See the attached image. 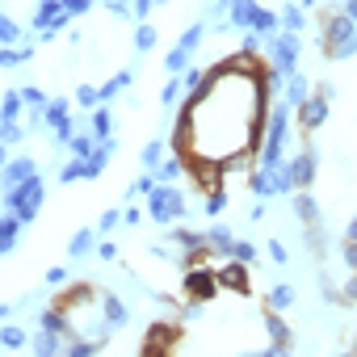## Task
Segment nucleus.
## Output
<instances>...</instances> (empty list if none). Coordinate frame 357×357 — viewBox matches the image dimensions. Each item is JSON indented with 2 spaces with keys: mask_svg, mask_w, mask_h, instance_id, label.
Instances as JSON below:
<instances>
[{
  "mask_svg": "<svg viewBox=\"0 0 357 357\" xmlns=\"http://www.w3.org/2000/svg\"><path fill=\"white\" fill-rule=\"evenodd\" d=\"M319 51L324 59H349L357 55V22L349 13H319Z\"/></svg>",
  "mask_w": 357,
  "mask_h": 357,
  "instance_id": "f257e3e1",
  "label": "nucleus"
},
{
  "mask_svg": "<svg viewBox=\"0 0 357 357\" xmlns=\"http://www.w3.org/2000/svg\"><path fill=\"white\" fill-rule=\"evenodd\" d=\"M5 190H9V194H5V211L22 215V223H34L38 211H43V198H47V190H43L38 176H30V181H17V185H5Z\"/></svg>",
  "mask_w": 357,
  "mask_h": 357,
  "instance_id": "f03ea898",
  "label": "nucleus"
},
{
  "mask_svg": "<svg viewBox=\"0 0 357 357\" xmlns=\"http://www.w3.org/2000/svg\"><path fill=\"white\" fill-rule=\"evenodd\" d=\"M185 211H190L185 194H181V190H172L168 181H164V185H155V190L147 194V215H151L155 223H176Z\"/></svg>",
  "mask_w": 357,
  "mask_h": 357,
  "instance_id": "7ed1b4c3",
  "label": "nucleus"
},
{
  "mask_svg": "<svg viewBox=\"0 0 357 357\" xmlns=\"http://www.w3.org/2000/svg\"><path fill=\"white\" fill-rule=\"evenodd\" d=\"M181 290H185V303H211L215 294H219V273L211 269V265H198V269H185V282H181Z\"/></svg>",
  "mask_w": 357,
  "mask_h": 357,
  "instance_id": "20e7f679",
  "label": "nucleus"
},
{
  "mask_svg": "<svg viewBox=\"0 0 357 357\" xmlns=\"http://www.w3.org/2000/svg\"><path fill=\"white\" fill-rule=\"evenodd\" d=\"M265 43H269V51H273V68H278L282 76H290V72L298 68V34L286 30V34H273V38H265Z\"/></svg>",
  "mask_w": 357,
  "mask_h": 357,
  "instance_id": "39448f33",
  "label": "nucleus"
},
{
  "mask_svg": "<svg viewBox=\"0 0 357 357\" xmlns=\"http://www.w3.org/2000/svg\"><path fill=\"white\" fill-rule=\"evenodd\" d=\"M215 273H219V286H223V290H231V294H252V273H248V265H244V261L227 257Z\"/></svg>",
  "mask_w": 357,
  "mask_h": 357,
  "instance_id": "423d86ee",
  "label": "nucleus"
},
{
  "mask_svg": "<svg viewBox=\"0 0 357 357\" xmlns=\"http://www.w3.org/2000/svg\"><path fill=\"white\" fill-rule=\"evenodd\" d=\"M286 168H290V181H294V190H311L315 172H319V155H315L311 147H303L294 160H286Z\"/></svg>",
  "mask_w": 357,
  "mask_h": 357,
  "instance_id": "0eeeda50",
  "label": "nucleus"
},
{
  "mask_svg": "<svg viewBox=\"0 0 357 357\" xmlns=\"http://www.w3.org/2000/svg\"><path fill=\"white\" fill-rule=\"evenodd\" d=\"M328 105H332V97H324V93L315 89V93L298 105V126H303L307 135H311V130H319V126L328 122Z\"/></svg>",
  "mask_w": 357,
  "mask_h": 357,
  "instance_id": "6e6552de",
  "label": "nucleus"
},
{
  "mask_svg": "<svg viewBox=\"0 0 357 357\" xmlns=\"http://www.w3.org/2000/svg\"><path fill=\"white\" fill-rule=\"evenodd\" d=\"M265 332H269V349L273 353H286L290 344H294V332H290V324L282 319V311H273V307H265Z\"/></svg>",
  "mask_w": 357,
  "mask_h": 357,
  "instance_id": "1a4fd4ad",
  "label": "nucleus"
},
{
  "mask_svg": "<svg viewBox=\"0 0 357 357\" xmlns=\"http://www.w3.org/2000/svg\"><path fill=\"white\" fill-rule=\"evenodd\" d=\"M97 303H101V315H105V324H109V328H126L130 307H126L114 290H97Z\"/></svg>",
  "mask_w": 357,
  "mask_h": 357,
  "instance_id": "9d476101",
  "label": "nucleus"
},
{
  "mask_svg": "<svg viewBox=\"0 0 357 357\" xmlns=\"http://www.w3.org/2000/svg\"><path fill=\"white\" fill-rule=\"evenodd\" d=\"M176 344V324H151L147 328V340H143V353H168Z\"/></svg>",
  "mask_w": 357,
  "mask_h": 357,
  "instance_id": "9b49d317",
  "label": "nucleus"
},
{
  "mask_svg": "<svg viewBox=\"0 0 357 357\" xmlns=\"http://www.w3.org/2000/svg\"><path fill=\"white\" fill-rule=\"evenodd\" d=\"M109 155H114V139H105V143L93 147V155L84 160V181H97V176L105 172V164H109Z\"/></svg>",
  "mask_w": 357,
  "mask_h": 357,
  "instance_id": "f8f14e48",
  "label": "nucleus"
},
{
  "mask_svg": "<svg viewBox=\"0 0 357 357\" xmlns=\"http://www.w3.org/2000/svg\"><path fill=\"white\" fill-rule=\"evenodd\" d=\"M30 176H38V164L30 155H17L5 164V185H17V181H30Z\"/></svg>",
  "mask_w": 357,
  "mask_h": 357,
  "instance_id": "ddd939ff",
  "label": "nucleus"
},
{
  "mask_svg": "<svg viewBox=\"0 0 357 357\" xmlns=\"http://www.w3.org/2000/svg\"><path fill=\"white\" fill-rule=\"evenodd\" d=\"M30 349H34V353H43V357H55V353H63V349H68V340H63L59 332L38 328V336H30Z\"/></svg>",
  "mask_w": 357,
  "mask_h": 357,
  "instance_id": "4468645a",
  "label": "nucleus"
},
{
  "mask_svg": "<svg viewBox=\"0 0 357 357\" xmlns=\"http://www.w3.org/2000/svg\"><path fill=\"white\" fill-rule=\"evenodd\" d=\"M206 248H211V257H231V248H236V236L227 231V227H211L206 231Z\"/></svg>",
  "mask_w": 357,
  "mask_h": 357,
  "instance_id": "2eb2a0df",
  "label": "nucleus"
},
{
  "mask_svg": "<svg viewBox=\"0 0 357 357\" xmlns=\"http://www.w3.org/2000/svg\"><path fill=\"white\" fill-rule=\"evenodd\" d=\"M294 215L303 219V227H315V223H319V202H315L307 190H298V194H294Z\"/></svg>",
  "mask_w": 357,
  "mask_h": 357,
  "instance_id": "dca6fc26",
  "label": "nucleus"
},
{
  "mask_svg": "<svg viewBox=\"0 0 357 357\" xmlns=\"http://www.w3.org/2000/svg\"><path fill=\"white\" fill-rule=\"evenodd\" d=\"M130 84H135V72L126 68V72H114L97 93H101V101H109V97H118V93H122V89H130Z\"/></svg>",
  "mask_w": 357,
  "mask_h": 357,
  "instance_id": "f3484780",
  "label": "nucleus"
},
{
  "mask_svg": "<svg viewBox=\"0 0 357 357\" xmlns=\"http://www.w3.org/2000/svg\"><path fill=\"white\" fill-rule=\"evenodd\" d=\"M59 13H63V5H59V0H38V13H34V22H30V26L43 34V30H47V26L59 17Z\"/></svg>",
  "mask_w": 357,
  "mask_h": 357,
  "instance_id": "a211bd4d",
  "label": "nucleus"
},
{
  "mask_svg": "<svg viewBox=\"0 0 357 357\" xmlns=\"http://www.w3.org/2000/svg\"><path fill=\"white\" fill-rule=\"evenodd\" d=\"M109 130H114V114H109V109H105V101H101V105L93 109V139H97V143H105V139H109Z\"/></svg>",
  "mask_w": 357,
  "mask_h": 357,
  "instance_id": "6ab92c4d",
  "label": "nucleus"
},
{
  "mask_svg": "<svg viewBox=\"0 0 357 357\" xmlns=\"http://www.w3.org/2000/svg\"><path fill=\"white\" fill-rule=\"evenodd\" d=\"M252 13H257V0H236L227 9V26H252Z\"/></svg>",
  "mask_w": 357,
  "mask_h": 357,
  "instance_id": "aec40b11",
  "label": "nucleus"
},
{
  "mask_svg": "<svg viewBox=\"0 0 357 357\" xmlns=\"http://www.w3.org/2000/svg\"><path fill=\"white\" fill-rule=\"evenodd\" d=\"M26 59H34V47H0V68H22Z\"/></svg>",
  "mask_w": 357,
  "mask_h": 357,
  "instance_id": "412c9836",
  "label": "nucleus"
},
{
  "mask_svg": "<svg viewBox=\"0 0 357 357\" xmlns=\"http://www.w3.org/2000/svg\"><path fill=\"white\" fill-rule=\"evenodd\" d=\"M265 307H273V311H290V307H294V286H273V290L265 294Z\"/></svg>",
  "mask_w": 357,
  "mask_h": 357,
  "instance_id": "4be33fe9",
  "label": "nucleus"
},
{
  "mask_svg": "<svg viewBox=\"0 0 357 357\" xmlns=\"http://www.w3.org/2000/svg\"><path fill=\"white\" fill-rule=\"evenodd\" d=\"M0 344H5V349H26L30 336H26L22 324H5V328H0Z\"/></svg>",
  "mask_w": 357,
  "mask_h": 357,
  "instance_id": "5701e85b",
  "label": "nucleus"
},
{
  "mask_svg": "<svg viewBox=\"0 0 357 357\" xmlns=\"http://www.w3.org/2000/svg\"><path fill=\"white\" fill-rule=\"evenodd\" d=\"M252 30H257L261 38H273V30H278V13H269V9L257 5V13H252Z\"/></svg>",
  "mask_w": 357,
  "mask_h": 357,
  "instance_id": "b1692460",
  "label": "nucleus"
},
{
  "mask_svg": "<svg viewBox=\"0 0 357 357\" xmlns=\"http://www.w3.org/2000/svg\"><path fill=\"white\" fill-rule=\"evenodd\" d=\"M286 80H290V89H286V97H290V105H303V101L311 97V93H307V76H303V72L294 68V72H290Z\"/></svg>",
  "mask_w": 357,
  "mask_h": 357,
  "instance_id": "393cba45",
  "label": "nucleus"
},
{
  "mask_svg": "<svg viewBox=\"0 0 357 357\" xmlns=\"http://www.w3.org/2000/svg\"><path fill=\"white\" fill-rule=\"evenodd\" d=\"M172 244H176V248H206V231L176 227V231H172Z\"/></svg>",
  "mask_w": 357,
  "mask_h": 357,
  "instance_id": "a878e982",
  "label": "nucleus"
},
{
  "mask_svg": "<svg viewBox=\"0 0 357 357\" xmlns=\"http://www.w3.org/2000/svg\"><path fill=\"white\" fill-rule=\"evenodd\" d=\"M63 118H68V101H63V97H51V101H47V109H43V122L55 130Z\"/></svg>",
  "mask_w": 357,
  "mask_h": 357,
  "instance_id": "bb28decb",
  "label": "nucleus"
},
{
  "mask_svg": "<svg viewBox=\"0 0 357 357\" xmlns=\"http://www.w3.org/2000/svg\"><path fill=\"white\" fill-rule=\"evenodd\" d=\"M59 181L72 185V181H84V155H72L63 168H59Z\"/></svg>",
  "mask_w": 357,
  "mask_h": 357,
  "instance_id": "cd10ccee",
  "label": "nucleus"
},
{
  "mask_svg": "<svg viewBox=\"0 0 357 357\" xmlns=\"http://www.w3.org/2000/svg\"><path fill=\"white\" fill-rule=\"evenodd\" d=\"M89 248H93V227H80L68 244V257H89Z\"/></svg>",
  "mask_w": 357,
  "mask_h": 357,
  "instance_id": "c85d7f7f",
  "label": "nucleus"
},
{
  "mask_svg": "<svg viewBox=\"0 0 357 357\" xmlns=\"http://www.w3.org/2000/svg\"><path fill=\"white\" fill-rule=\"evenodd\" d=\"M17 43H22V26L0 13V47H17Z\"/></svg>",
  "mask_w": 357,
  "mask_h": 357,
  "instance_id": "c756f323",
  "label": "nucleus"
},
{
  "mask_svg": "<svg viewBox=\"0 0 357 357\" xmlns=\"http://www.w3.org/2000/svg\"><path fill=\"white\" fill-rule=\"evenodd\" d=\"M164 68H168L172 76H181V72L190 68V51H181V47H172V51L164 55Z\"/></svg>",
  "mask_w": 357,
  "mask_h": 357,
  "instance_id": "7c9ffc66",
  "label": "nucleus"
},
{
  "mask_svg": "<svg viewBox=\"0 0 357 357\" xmlns=\"http://www.w3.org/2000/svg\"><path fill=\"white\" fill-rule=\"evenodd\" d=\"M22 101H26L22 89H9L5 101H0V118H17V114H22Z\"/></svg>",
  "mask_w": 357,
  "mask_h": 357,
  "instance_id": "2f4dec72",
  "label": "nucleus"
},
{
  "mask_svg": "<svg viewBox=\"0 0 357 357\" xmlns=\"http://www.w3.org/2000/svg\"><path fill=\"white\" fill-rule=\"evenodd\" d=\"M181 172H185V164L176 160V155H172V160H160V168H155V181H176Z\"/></svg>",
  "mask_w": 357,
  "mask_h": 357,
  "instance_id": "473e14b6",
  "label": "nucleus"
},
{
  "mask_svg": "<svg viewBox=\"0 0 357 357\" xmlns=\"http://www.w3.org/2000/svg\"><path fill=\"white\" fill-rule=\"evenodd\" d=\"M160 160H164V143H160V139H151V143L143 147V168H147V172H155V168H160Z\"/></svg>",
  "mask_w": 357,
  "mask_h": 357,
  "instance_id": "72a5a7b5",
  "label": "nucleus"
},
{
  "mask_svg": "<svg viewBox=\"0 0 357 357\" xmlns=\"http://www.w3.org/2000/svg\"><path fill=\"white\" fill-rule=\"evenodd\" d=\"M278 22H282V26H286V30H294V34H298V30H303V26H307V17H303V9H294V5H286V9H282V17H278Z\"/></svg>",
  "mask_w": 357,
  "mask_h": 357,
  "instance_id": "f704fd0d",
  "label": "nucleus"
},
{
  "mask_svg": "<svg viewBox=\"0 0 357 357\" xmlns=\"http://www.w3.org/2000/svg\"><path fill=\"white\" fill-rule=\"evenodd\" d=\"M227 202H231V198H227V190H223V185H219V190H211V194H206V215H223V211H227Z\"/></svg>",
  "mask_w": 357,
  "mask_h": 357,
  "instance_id": "c9c22d12",
  "label": "nucleus"
},
{
  "mask_svg": "<svg viewBox=\"0 0 357 357\" xmlns=\"http://www.w3.org/2000/svg\"><path fill=\"white\" fill-rule=\"evenodd\" d=\"M181 84H185L190 93H202V89H206V72H198V68H185V72H181Z\"/></svg>",
  "mask_w": 357,
  "mask_h": 357,
  "instance_id": "e433bc0d",
  "label": "nucleus"
},
{
  "mask_svg": "<svg viewBox=\"0 0 357 357\" xmlns=\"http://www.w3.org/2000/svg\"><path fill=\"white\" fill-rule=\"evenodd\" d=\"M68 147H72L76 155H84V160H89V155H93V147H97V139H93V135H72V139H68Z\"/></svg>",
  "mask_w": 357,
  "mask_h": 357,
  "instance_id": "4c0bfd02",
  "label": "nucleus"
},
{
  "mask_svg": "<svg viewBox=\"0 0 357 357\" xmlns=\"http://www.w3.org/2000/svg\"><path fill=\"white\" fill-rule=\"evenodd\" d=\"M181 89H185V84H181V76H176V80H168V84H164V93H160V101L172 109L176 101H181Z\"/></svg>",
  "mask_w": 357,
  "mask_h": 357,
  "instance_id": "58836bf2",
  "label": "nucleus"
},
{
  "mask_svg": "<svg viewBox=\"0 0 357 357\" xmlns=\"http://www.w3.org/2000/svg\"><path fill=\"white\" fill-rule=\"evenodd\" d=\"M155 47V26H139L135 34V51H151Z\"/></svg>",
  "mask_w": 357,
  "mask_h": 357,
  "instance_id": "ea45409f",
  "label": "nucleus"
},
{
  "mask_svg": "<svg viewBox=\"0 0 357 357\" xmlns=\"http://www.w3.org/2000/svg\"><path fill=\"white\" fill-rule=\"evenodd\" d=\"M22 97H26V105H30V109H47V93H43V89L26 84V89H22Z\"/></svg>",
  "mask_w": 357,
  "mask_h": 357,
  "instance_id": "a19ab883",
  "label": "nucleus"
},
{
  "mask_svg": "<svg viewBox=\"0 0 357 357\" xmlns=\"http://www.w3.org/2000/svg\"><path fill=\"white\" fill-rule=\"evenodd\" d=\"M202 34H206V30H202V26H190V30H185V34H181V43H176V47H181V51H194V47H198V43H202Z\"/></svg>",
  "mask_w": 357,
  "mask_h": 357,
  "instance_id": "79ce46f5",
  "label": "nucleus"
},
{
  "mask_svg": "<svg viewBox=\"0 0 357 357\" xmlns=\"http://www.w3.org/2000/svg\"><path fill=\"white\" fill-rule=\"evenodd\" d=\"M76 101H80L84 109H93V105H101V93H97L93 84H84V89H76Z\"/></svg>",
  "mask_w": 357,
  "mask_h": 357,
  "instance_id": "37998d69",
  "label": "nucleus"
},
{
  "mask_svg": "<svg viewBox=\"0 0 357 357\" xmlns=\"http://www.w3.org/2000/svg\"><path fill=\"white\" fill-rule=\"evenodd\" d=\"M231 257H236V261H244V265H257V248H252V244H244V240H236Z\"/></svg>",
  "mask_w": 357,
  "mask_h": 357,
  "instance_id": "c03bdc74",
  "label": "nucleus"
},
{
  "mask_svg": "<svg viewBox=\"0 0 357 357\" xmlns=\"http://www.w3.org/2000/svg\"><path fill=\"white\" fill-rule=\"evenodd\" d=\"M63 5V13H72V17H84L89 9H93V0H59Z\"/></svg>",
  "mask_w": 357,
  "mask_h": 357,
  "instance_id": "a18cd8bd",
  "label": "nucleus"
},
{
  "mask_svg": "<svg viewBox=\"0 0 357 357\" xmlns=\"http://www.w3.org/2000/svg\"><path fill=\"white\" fill-rule=\"evenodd\" d=\"M118 219H122V215H118V211H105V215H101V219H97V236H109V231H114V227H118Z\"/></svg>",
  "mask_w": 357,
  "mask_h": 357,
  "instance_id": "49530a36",
  "label": "nucleus"
},
{
  "mask_svg": "<svg viewBox=\"0 0 357 357\" xmlns=\"http://www.w3.org/2000/svg\"><path fill=\"white\" fill-rule=\"evenodd\" d=\"M340 303H357V269H353V278L340 286Z\"/></svg>",
  "mask_w": 357,
  "mask_h": 357,
  "instance_id": "de8ad7c7",
  "label": "nucleus"
},
{
  "mask_svg": "<svg viewBox=\"0 0 357 357\" xmlns=\"http://www.w3.org/2000/svg\"><path fill=\"white\" fill-rule=\"evenodd\" d=\"M151 190H155V185H151V176H139V181L126 190V198H139V194H151Z\"/></svg>",
  "mask_w": 357,
  "mask_h": 357,
  "instance_id": "09e8293b",
  "label": "nucleus"
},
{
  "mask_svg": "<svg viewBox=\"0 0 357 357\" xmlns=\"http://www.w3.org/2000/svg\"><path fill=\"white\" fill-rule=\"evenodd\" d=\"M269 257H273V265H286L290 257H286V244L282 240H269Z\"/></svg>",
  "mask_w": 357,
  "mask_h": 357,
  "instance_id": "8fccbe9b",
  "label": "nucleus"
},
{
  "mask_svg": "<svg viewBox=\"0 0 357 357\" xmlns=\"http://www.w3.org/2000/svg\"><path fill=\"white\" fill-rule=\"evenodd\" d=\"M63 282H68V269L63 265H51L47 269V286H63Z\"/></svg>",
  "mask_w": 357,
  "mask_h": 357,
  "instance_id": "3c124183",
  "label": "nucleus"
},
{
  "mask_svg": "<svg viewBox=\"0 0 357 357\" xmlns=\"http://www.w3.org/2000/svg\"><path fill=\"white\" fill-rule=\"evenodd\" d=\"M344 265L357 269V240H344Z\"/></svg>",
  "mask_w": 357,
  "mask_h": 357,
  "instance_id": "603ef678",
  "label": "nucleus"
},
{
  "mask_svg": "<svg viewBox=\"0 0 357 357\" xmlns=\"http://www.w3.org/2000/svg\"><path fill=\"white\" fill-rule=\"evenodd\" d=\"M97 257H101V261H114V257H118V248L105 240V244H97Z\"/></svg>",
  "mask_w": 357,
  "mask_h": 357,
  "instance_id": "864d4df0",
  "label": "nucleus"
},
{
  "mask_svg": "<svg viewBox=\"0 0 357 357\" xmlns=\"http://www.w3.org/2000/svg\"><path fill=\"white\" fill-rule=\"evenodd\" d=\"M122 219H126V223H130V227H135V223H139V219H143V211H139V206H126V215H122Z\"/></svg>",
  "mask_w": 357,
  "mask_h": 357,
  "instance_id": "5fc2aeb1",
  "label": "nucleus"
},
{
  "mask_svg": "<svg viewBox=\"0 0 357 357\" xmlns=\"http://www.w3.org/2000/svg\"><path fill=\"white\" fill-rule=\"evenodd\" d=\"M126 5H130V0H109V13H118V17H126Z\"/></svg>",
  "mask_w": 357,
  "mask_h": 357,
  "instance_id": "6e6d98bb",
  "label": "nucleus"
},
{
  "mask_svg": "<svg viewBox=\"0 0 357 357\" xmlns=\"http://www.w3.org/2000/svg\"><path fill=\"white\" fill-rule=\"evenodd\" d=\"M151 5H155V0H135V13H139V17H147V13H151Z\"/></svg>",
  "mask_w": 357,
  "mask_h": 357,
  "instance_id": "4d7b16f0",
  "label": "nucleus"
},
{
  "mask_svg": "<svg viewBox=\"0 0 357 357\" xmlns=\"http://www.w3.org/2000/svg\"><path fill=\"white\" fill-rule=\"evenodd\" d=\"M344 13H349V17L357 22V0H344Z\"/></svg>",
  "mask_w": 357,
  "mask_h": 357,
  "instance_id": "13d9d810",
  "label": "nucleus"
},
{
  "mask_svg": "<svg viewBox=\"0 0 357 357\" xmlns=\"http://www.w3.org/2000/svg\"><path fill=\"white\" fill-rule=\"evenodd\" d=\"M344 240H357V219H353V223L344 227Z\"/></svg>",
  "mask_w": 357,
  "mask_h": 357,
  "instance_id": "bf43d9fd",
  "label": "nucleus"
},
{
  "mask_svg": "<svg viewBox=\"0 0 357 357\" xmlns=\"http://www.w3.org/2000/svg\"><path fill=\"white\" fill-rule=\"evenodd\" d=\"M9 164V143H0V168Z\"/></svg>",
  "mask_w": 357,
  "mask_h": 357,
  "instance_id": "052dcab7",
  "label": "nucleus"
},
{
  "mask_svg": "<svg viewBox=\"0 0 357 357\" xmlns=\"http://www.w3.org/2000/svg\"><path fill=\"white\" fill-rule=\"evenodd\" d=\"M13 315V303H0V319H9Z\"/></svg>",
  "mask_w": 357,
  "mask_h": 357,
  "instance_id": "680f3d73",
  "label": "nucleus"
},
{
  "mask_svg": "<svg viewBox=\"0 0 357 357\" xmlns=\"http://www.w3.org/2000/svg\"><path fill=\"white\" fill-rule=\"evenodd\" d=\"M231 5H236V0H219V9H231Z\"/></svg>",
  "mask_w": 357,
  "mask_h": 357,
  "instance_id": "e2e57ef3",
  "label": "nucleus"
},
{
  "mask_svg": "<svg viewBox=\"0 0 357 357\" xmlns=\"http://www.w3.org/2000/svg\"><path fill=\"white\" fill-rule=\"evenodd\" d=\"M0 185H5V168H0Z\"/></svg>",
  "mask_w": 357,
  "mask_h": 357,
  "instance_id": "0e129e2a",
  "label": "nucleus"
},
{
  "mask_svg": "<svg viewBox=\"0 0 357 357\" xmlns=\"http://www.w3.org/2000/svg\"><path fill=\"white\" fill-rule=\"evenodd\" d=\"M353 349H357V336H353Z\"/></svg>",
  "mask_w": 357,
  "mask_h": 357,
  "instance_id": "69168bd1",
  "label": "nucleus"
}]
</instances>
